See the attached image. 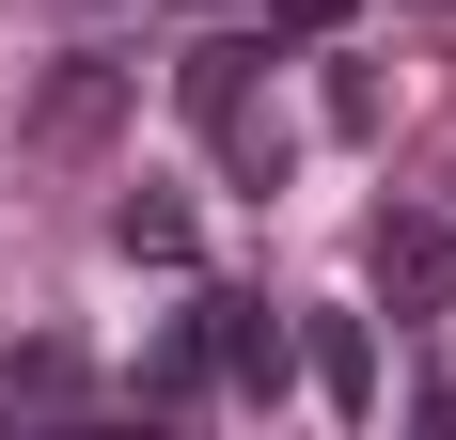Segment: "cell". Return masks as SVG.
<instances>
[{"label": "cell", "instance_id": "6da1fadb", "mask_svg": "<svg viewBox=\"0 0 456 440\" xmlns=\"http://www.w3.org/2000/svg\"><path fill=\"white\" fill-rule=\"evenodd\" d=\"M252 63H268V32H205L174 63V110L205 126V158H221L236 189H283V110L252 94Z\"/></svg>", "mask_w": 456, "mask_h": 440}, {"label": "cell", "instance_id": "7a4b0ae2", "mask_svg": "<svg viewBox=\"0 0 456 440\" xmlns=\"http://www.w3.org/2000/svg\"><path fill=\"white\" fill-rule=\"evenodd\" d=\"M362 299L378 314H456V220H425V205H378L362 220Z\"/></svg>", "mask_w": 456, "mask_h": 440}, {"label": "cell", "instance_id": "3957f363", "mask_svg": "<svg viewBox=\"0 0 456 440\" xmlns=\"http://www.w3.org/2000/svg\"><path fill=\"white\" fill-rule=\"evenodd\" d=\"M189 314H205V378H221L236 409H283V394H299V330H283L268 299L221 283V299H189Z\"/></svg>", "mask_w": 456, "mask_h": 440}, {"label": "cell", "instance_id": "277c9868", "mask_svg": "<svg viewBox=\"0 0 456 440\" xmlns=\"http://www.w3.org/2000/svg\"><path fill=\"white\" fill-rule=\"evenodd\" d=\"M110 126H126V63H110V47H63L47 94H32V142H47V158H94Z\"/></svg>", "mask_w": 456, "mask_h": 440}, {"label": "cell", "instance_id": "5b68a950", "mask_svg": "<svg viewBox=\"0 0 456 440\" xmlns=\"http://www.w3.org/2000/svg\"><path fill=\"white\" fill-rule=\"evenodd\" d=\"M63 409H94L79 346H0V425H63Z\"/></svg>", "mask_w": 456, "mask_h": 440}, {"label": "cell", "instance_id": "8992f818", "mask_svg": "<svg viewBox=\"0 0 456 440\" xmlns=\"http://www.w3.org/2000/svg\"><path fill=\"white\" fill-rule=\"evenodd\" d=\"M299 378L362 425V409H378V330H362V314H315V330H299Z\"/></svg>", "mask_w": 456, "mask_h": 440}, {"label": "cell", "instance_id": "52a82bcc", "mask_svg": "<svg viewBox=\"0 0 456 440\" xmlns=\"http://www.w3.org/2000/svg\"><path fill=\"white\" fill-rule=\"evenodd\" d=\"M110 252H126V267H189L205 236H189V205H174V189H126V205H110Z\"/></svg>", "mask_w": 456, "mask_h": 440}, {"label": "cell", "instance_id": "ba28073f", "mask_svg": "<svg viewBox=\"0 0 456 440\" xmlns=\"http://www.w3.org/2000/svg\"><path fill=\"white\" fill-rule=\"evenodd\" d=\"M142 394H158V409H205V394H221V378H205V314H174V330L142 346Z\"/></svg>", "mask_w": 456, "mask_h": 440}, {"label": "cell", "instance_id": "9c48e42d", "mask_svg": "<svg viewBox=\"0 0 456 440\" xmlns=\"http://www.w3.org/2000/svg\"><path fill=\"white\" fill-rule=\"evenodd\" d=\"M268 32H299V47H315V32H346V0H268Z\"/></svg>", "mask_w": 456, "mask_h": 440}, {"label": "cell", "instance_id": "30bf717a", "mask_svg": "<svg viewBox=\"0 0 456 440\" xmlns=\"http://www.w3.org/2000/svg\"><path fill=\"white\" fill-rule=\"evenodd\" d=\"M410 16H456V0H410Z\"/></svg>", "mask_w": 456, "mask_h": 440}]
</instances>
